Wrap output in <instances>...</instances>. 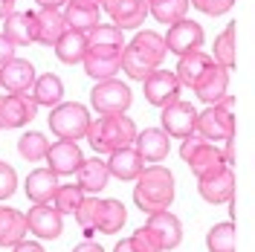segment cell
<instances>
[{
    "label": "cell",
    "instance_id": "1",
    "mask_svg": "<svg viewBox=\"0 0 255 252\" xmlns=\"http://www.w3.org/2000/svg\"><path fill=\"white\" fill-rule=\"evenodd\" d=\"M174 200V174L162 165H148L139 171L136 186H133V203L139 206V212L154 215L168 209Z\"/></svg>",
    "mask_w": 255,
    "mask_h": 252
},
{
    "label": "cell",
    "instance_id": "2",
    "mask_svg": "<svg viewBox=\"0 0 255 252\" xmlns=\"http://www.w3.org/2000/svg\"><path fill=\"white\" fill-rule=\"evenodd\" d=\"M87 142L93 145L96 154H113V151H119V148H128L133 136H136V125H133V119L125 116V113H116V116H102V119H96L90 122L87 127Z\"/></svg>",
    "mask_w": 255,
    "mask_h": 252
},
{
    "label": "cell",
    "instance_id": "3",
    "mask_svg": "<svg viewBox=\"0 0 255 252\" xmlns=\"http://www.w3.org/2000/svg\"><path fill=\"white\" fill-rule=\"evenodd\" d=\"M194 133H200L209 142L235 136V99L232 96H221L215 105H209L203 113H197Z\"/></svg>",
    "mask_w": 255,
    "mask_h": 252
},
{
    "label": "cell",
    "instance_id": "4",
    "mask_svg": "<svg viewBox=\"0 0 255 252\" xmlns=\"http://www.w3.org/2000/svg\"><path fill=\"white\" fill-rule=\"evenodd\" d=\"M180 157L183 162L191 168V174L200 180V177H209V174L221 171L223 165V151L215 145V142L203 139L200 133H189L183 139V148H180Z\"/></svg>",
    "mask_w": 255,
    "mask_h": 252
},
{
    "label": "cell",
    "instance_id": "5",
    "mask_svg": "<svg viewBox=\"0 0 255 252\" xmlns=\"http://www.w3.org/2000/svg\"><path fill=\"white\" fill-rule=\"evenodd\" d=\"M87 127H90V113H87V108L79 105V102L55 105V111L49 113V130H52L58 139H67V142L84 139Z\"/></svg>",
    "mask_w": 255,
    "mask_h": 252
},
{
    "label": "cell",
    "instance_id": "6",
    "mask_svg": "<svg viewBox=\"0 0 255 252\" xmlns=\"http://www.w3.org/2000/svg\"><path fill=\"white\" fill-rule=\"evenodd\" d=\"M90 105L96 113L102 116H116V113H125L130 108V87L122 84L116 79L108 81H96L93 93H90Z\"/></svg>",
    "mask_w": 255,
    "mask_h": 252
},
{
    "label": "cell",
    "instance_id": "7",
    "mask_svg": "<svg viewBox=\"0 0 255 252\" xmlns=\"http://www.w3.org/2000/svg\"><path fill=\"white\" fill-rule=\"evenodd\" d=\"M142 229L148 232V238L154 241V247L159 252L174 250V247H180V241H183V223L177 221V215H171L168 209L148 215V223H145Z\"/></svg>",
    "mask_w": 255,
    "mask_h": 252
},
{
    "label": "cell",
    "instance_id": "8",
    "mask_svg": "<svg viewBox=\"0 0 255 252\" xmlns=\"http://www.w3.org/2000/svg\"><path fill=\"white\" fill-rule=\"evenodd\" d=\"M145 84V99H148V105H154V108H165V105H171L180 99V81H177L174 73H168V70H151L148 76L142 79Z\"/></svg>",
    "mask_w": 255,
    "mask_h": 252
},
{
    "label": "cell",
    "instance_id": "9",
    "mask_svg": "<svg viewBox=\"0 0 255 252\" xmlns=\"http://www.w3.org/2000/svg\"><path fill=\"white\" fill-rule=\"evenodd\" d=\"M203 38H206V35H203V26H200V23L180 17V20L171 23L168 32H165V49L174 52V55H186V52H194V49L203 47Z\"/></svg>",
    "mask_w": 255,
    "mask_h": 252
},
{
    "label": "cell",
    "instance_id": "10",
    "mask_svg": "<svg viewBox=\"0 0 255 252\" xmlns=\"http://www.w3.org/2000/svg\"><path fill=\"white\" fill-rule=\"evenodd\" d=\"M125 49V38L122 29L113 23H99L87 32V55H99V58H119Z\"/></svg>",
    "mask_w": 255,
    "mask_h": 252
},
{
    "label": "cell",
    "instance_id": "11",
    "mask_svg": "<svg viewBox=\"0 0 255 252\" xmlns=\"http://www.w3.org/2000/svg\"><path fill=\"white\" fill-rule=\"evenodd\" d=\"M38 105L32 102V96H20V93H6L0 96V127L3 130H12L20 127L35 119Z\"/></svg>",
    "mask_w": 255,
    "mask_h": 252
},
{
    "label": "cell",
    "instance_id": "12",
    "mask_svg": "<svg viewBox=\"0 0 255 252\" xmlns=\"http://www.w3.org/2000/svg\"><path fill=\"white\" fill-rule=\"evenodd\" d=\"M162 130L174 139H186L189 133H194V119H197V111L191 108L189 102H171L162 108Z\"/></svg>",
    "mask_w": 255,
    "mask_h": 252
},
{
    "label": "cell",
    "instance_id": "13",
    "mask_svg": "<svg viewBox=\"0 0 255 252\" xmlns=\"http://www.w3.org/2000/svg\"><path fill=\"white\" fill-rule=\"evenodd\" d=\"M197 183H200V186H197V189H200V197L212 206L229 203V200L235 197V171H232L229 165H223L221 171L209 174V177H200Z\"/></svg>",
    "mask_w": 255,
    "mask_h": 252
},
{
    "label": "cell",
    "instance_id": "14",
    "mask_svg": "<svg viewBox=\"0 0 255 252\" xmlns=\"http://www.w3.org/2000/svg\"><path fill=\"white\" fill-rule=\"evenodd\" d=\"M102 6L119 29H136L148 15V0H102Z\"/></svg>",
    "mask_w": 255,
    "mask_h": 252
},
{
    "label": "cell",
    "instance_id": "15",
    "mask_svg": "<svg viewBox=\"0 0 255 252\" xmlns=\"http://www.w3.org/2000/svg\"><path fill=\"white\" fill-rule=\"evenodd\" d=\"M26 226L29 232H35L44 241H52V238L61 235V212L52 203H35L26 212Z\"/></svg>",
    "mask_w": 255,
    "mask_h": 252
},
{
    "label": "cell",
    "instance_id": "16",
    "mask_svg": "<svg viewBox=\"0 0 255 252\" xmlns=\"http://www.w3.org/2000/svg\"><path fill=\"white\" fill-rule=\"evenodd\" d=\"M136 58H142L151 70H157L159 64H162V58H165V38L159 35V32H154V29H142V32H136L133 35V41L130 44H125Z\"/></svg>",
    "mask_w": 255,
    "mask_h": 252
},
{
    "label": "cell",
    "instance_id": "17",
    "mask_svg": "<svg viewBox=\"0 0 255 252\" xmlns=\"http://www.w3.org/2000/svg\"><path fill=\"white\" fill-rule=\"evenodd\" d=\"M0 84L9 93L29 96L32 84H35V67L29 61H23V58H12L9 64L0 67Z\"/></svg>",
    "mask_w": 255,
    "mask_h": 252
},
{
    "label": "cell",
    "instance_id": "18",
    "mask_svg": "<svg viewBox=\"0 0 255 252\" xmlns=\"http://www.w3.org/2000/svg\"><path fill=\"white\" fill-rule=\"evenodd\" d=\"M44 159L49 162V171L52 174H76L81 165V151L76 142H67V139H58L55 145H49Z\"/></svg>",
    "mask_w": 255,
    "mask_h": 252
},
{
    "label": "cell",
    "instance_id": "19",
    "mask_svg": "<svg viewBox=\"0 0 255 252\" xmlns=\"http://www.w3.org/2000/svg\"><path fill=\"white\" fill-rule=\"evenodd\" d=\"M32 15H35V41L44 44V47H55L58 38L67 32L64 15L58 9H44V6L38 12H32Z\"/></svg>",
    "mask_w": 255,
    "mask_h": 252
},
{
    "label": "cell",
    "instance_id": "20",
    "mask_svg": "<svg viewBox=\"0 0 255 252\" xmlns=\"http://www.w3.org/2000/svg\"><path fill=\"white\" fill-rule=\"evenodd\" d=\"M212 58H209L206 52H200V49H194V52H186V55H180V64H177V81L183 84V87H197L200 79L206 76L209 70H212Z\"/></svg>",
    "mask_w": 255,
    "mask_h": 252
},
{
    "label": "cell",
    "instance_id": "21",
    "mask_svg": "<svg viewBox=\"0 0 255 252\" xmlns=\"http://www.w3.org/2000/svg\"><path fill=\"white\" fill-rule=\"evenodd\" d=\"M133 145H136V154L145 162H162L168 157V133L157 130V127H145L142 133H136Z\"/></svg>",
    "mask_w": 255,
    "mask_h": 252
},
{
    "label": "cell",
    "instance_id": "22",
    "mask_svg": "<svg viewBox=\"0 0 255 252\" xmlns=\"http://www.w3.org/2000/svg\"><path fill=\"white\" fill-rule=\"evenodd\" d=\"M108 165V174L116 177V180H136L139 171L145 168V159L136 154V148H119V151H113L111 159L105 162Z\"/></svg>",
    "mask_w": 255,
    "mask_h": 252
},
{
    "label": "cell",
    "instance_id": "23",
    "mask_svg": "<svg viewBox=\"0 0 255 252\" xmlns=\"http://www.w3.org/2000/svg\"><path fill=\"white\" fill-rule=\"evenodd\" d=\"M3 35L15 44V47H26L35 41V15L32 12H12L3 17Z\"/></svg>",
    "mask_w": 255,
    "mask_h": 252
},
{
    "label": "cell",
    "instance_id": "24",
    "mask_svg": "<svg viewBox=\"0 0 255 252\" xmlns=\"http://www.w3.org/2000/svg\"><path fill=\"white\" fill-rule=\"evenodd\" d=\"M26 232H29L26 215L9 206H0V247H15L17 241L26 238Z\"/></svg>",
    "mask_w": 255,
    "mask_h": 252
},
{
    "label": "cell",
    "instance_id": "25",
    "mask_svg": "<svg viewBox=\"0 0 255 252\" xmlns=\"http://www.w3.org/2000/svg\"><path fill=\"white\" fill-rule=\"evenodd\" d=\"M226 84H229V73L223 70L221 64H212V70H209L206 76L200 79V84L194 87V93H197V99H200L203 105H215L221 96H226Z\"/></svg>",
    "mask_w": 255,
    "mask_h": 252
},
{
    "label": "cell",
    "instance_id": "26",
    "mask_svg": "<svg viewBox=\"0 0 255 252\" xmlns=\"http://www.w3.org/2000/svg\"><path fill=\"white\" fill-rule=\"evenodd\" d=\"M79 186L81 191H90V194H96V191H102L105 186H108V180H111V174H108V165H105V159H81L79 165Z\"/></svg>",
    "mask_w": 255,
    "mask_h": 252
},
{
    "label": "cell",
    "instance_id": "27",
    "mask_svg": "<svg viewBox=\"0 0 255 252\" xmlns=\"http://www.w3.org/2000/svg\"><path fill=\"white\" fill-rule=\"evenodd\" d=\"M32 102L35 105H44V108H55L61 105V96H64V84L55 73H44V76H35V84H32Z\"/></svg>",
    "mask_w": 255,
    "mask_h": 252
},
{
    "label": "cell",
    "instance_id": "28",
    "mask_svg": "<svg viewBox=\"0 0 255 252\" xmlns=\"http://www.w3.org/2000/svg\"><path fill=\"white\" fill-rule=\"evenodd\" d=\"M55 191H58V174H52L49 168H38L26 177V197L32 203H49Z\"/></svg>",
    "mask_w": 255,
    "mask_h": 252
},
{
    "label": "cell",
    "instance_id": "29",
    "mask_svg": "<svg viewBox=\"0 0 255 252\" xmlns=\"http://www.w3.org/2000/svg\"><path fill=\"white\" fill-rule=\"evenodd\" d=\"M55 55L64 64H81L84 55H87V35L76 29H67L58 38V44H55Z\"/></svg>",
    "mask_w": 255,
    "mask_h": 252
},
{
    "label": "cell",
    "instance_id": "30",
    "mask_svg": "<svg viewBox=\"0 0 255 252\" xmlns=\"http://www.w3.org/2000/svg\"><path fill=\"white\" fill-rule=\"evenodd\" d=\"M128 221V212L119 200H102L99 203V215H96V232L105 235H116Z\"/></svg>",
    "mask_w": 255,
    "mask_h": 252
},
{
    "label": "cell",
    "instance_id": "31",
    "mask_svg": "<svg viewBox=\"0 0 255 252\" xmlns=\"http://www.w3.org/2000/svg\"><path fill=\"white\" fill-rule=\"evenodd\" d=\"M64 20H67V29L76 32H87L99 26V6H79V3H67V12H64Z\"/></svg>",
    "mask_w": 255,
    "mask_h": 252
},
{
    "label": "cell",
    "instance_id": "32",
    "mask_svg": "<svg viewBox=\"0 0 255 252\" xmlns=\"http://www.w3.org/2000/svg\"><path fill=\"white\" fill-rule=\"evenodd\" d=\"M215 64H221L223 70H232L235 67V23H229L226 29L215 38Z\"/></svg>",
    "mask_w": 255,
    "mask_h": 252
},
{
    "label": "cell",
    "instance_id": "33",
    "mask_svg": "<svg viewBox=\"0 0 255 252\" xmlns=\"http://www.w3.org/2000/svg\"><path fill=\"white\" fill-rule=\"evenodd\" d=\"M148 12L157 17L159 23H177L189 12V0H151Z\"/></svg>",
    "mask_w": 255,
    "mask_h": 252
},
{
    "label": "cell",
    "instance_id": "34",
    "mask_svg": "<svg viewBox=\"0 0 255 252\" xmlns=\"http://www.w3.org/2000/svg\"><path fill=\"white\" fill-rule=\"evenodd\" d=\"M47 148H49V139L44 133H38V130H29V133H23V136L17 139V154L23 159H29V162L44 159Z\"/></svg>",
    "mask_w": 255,
    "mask_h": 252
},
{
    "label": "cell",
    "instance_id": "35",
    "mask_svg": "<svg viewBox=\"0 0 255 252\" xmlns=\"http://www.w3.org/2000/svg\"><path fill=\"white\" fill-rule=\"evenodd\" d=\"M84 73L96 81H108L113 79L122 67H119V58H99V55H84Z\"/></svg>",
    "mask_w": 255,
    "mask_h": 252
},
{
    "label": "cell",
    "instance_id": "36",
    "mask_svg": "<svg viewBox=\"0 0 255 252\" xmlns=\"http://www.w3.org/2000/svg\"><path fill=\"white\" fill-rule=\"evenodd\" d=\"M209 252H235V226L232 223H218L206 235Z\"/></svg>",
    "mask_w": 255,
    "mask_h": 252
},
{
    "label": "cell",
    "instance_id": "37",
    "mask_svg": "<svg viewBox=\"0 0 255 252\" xmlns=\"http://www.w3.org/2000/svg\"><path fill=\"white\" fill-rule=\"evenodd\" d=\"M81 200H84V191H81L79 186H58V191L52 194L49 203L55 206L61 215H73V212L79 209Z\"/></svg>",
    "mask_w": 255,
    "mask_h": 252
},
{
    "label": "cell",
    "instance_id": "38",
    "mask_svg": "<svg viewBox=\"0 0 255 252\" xmlns=\"http://www.w3.org/2000/svg\"><path fill=\"white\" fill-rule=\"evenodd\" d=\"M99 203H102L99 197H84V200L79 203V209L73 212V215H76V221H79V226L84 229V235H87V238L96 232V215H99Z\"/></svg>",
    "mask_w": 255,
    "mask_h": 252
},
{
    "label": "cell",
    "instance_id": "39",
    "mask_svg": "<svg viewBox=\"0 0 255 252\" xmlns=\"http://www.w3.org/2000/svg\"><path fill=\"white\" fill-rule=\"evenodd\" d=\"M194 9H200L203 15H212V17H218V15H226L232 6H235V0H189Z\"/></svg>",
    "mask_w": 255,
    "mask_h": 252
},
{
    "label": "cell",
    "instance_id": "40",
    "mask_svg": "<svg viewBox=\"0 0 255 252\" xmlns=\"http://www.w3.org/2000/svg\"><path fill=\"white\" fill-rule=\"evenodd\" d=\"M17 189V174L12 165H6V162H0V200H9Z\"/></svg>",
    "mask_w": 255,
    "mask_h": 252
},
{
    "label": "cell",
    "instance_id": "41",
    "mask_svg": "<svg viewBox=\"0 0 255 252\" xmlns=\"http://www.w3.org/2000/svg\"><path fill=\"white\" fill-rule=\"evenodd\" d=\"M130 241H133V247H136L139 252H159L157 247H154V241L148 238V232H145V229H136V232L130 235Z\"/></svg>",
    "mask_w": 255,
    "mask_h": 252
},
{
    "label": "cell",
    "instance_id": "42",
    "mask_svg": "<svg viewBox=\"0 0 255 252\" xmlns=\"http://www.w3.org/2000/svg\"><path fill=\"white\" fill-rule=\"evenodd\" d=\"M12 58H15V44L0 32V67H3V64H9Z\"/></svg>",
    "mask_w": 255,
    "mask_h": 252
},
{
    "label": "cell",
    "instance_id": "43",
    "mask_svg": "<svg viewBox=\"0 0 255 252\" xmlns=\"http://www.w3.org/2000/svg\"><path fill=\"white\" fill-rule=\"evenodd\" d=\"M12 252H44V247L35 244V241H17L15 247H12Z\"/></svg>",
    "mask_w": 255,
    "mask_h": 252
},
{
    "label": "cell",
    "instance_id": "44",
    "mask_svg": "<svg viewBox=\"0 0 255 252\" xmlns=\"http://www.w3.org/2000/svg\"><path fill=\"white\" fill-rule=\"evenodd\" d=\"M73 252H105V250H102L99 244H93V241H84V244H79Z\"/></svg>",
    "mask_w": 255,
    "mask_h": 252
},
{
    "label": "cell",
    "instance_id": "45",
    "mask_svg": "<svg viewBox=\"0 0 255 252\" xmlns=\"http://www.w3.org/2000/svg\"><path fill=\"white\" fill-rule=\"evenodd\" d=\"M113 252H139V250L133 247V241H130V238H125V241H119V244H116V250H113Z\"/></svg>",
    "mask_w": 255,
    "mask_h": 252
},
{
    "label": "cell",
    "instance_id": "46",
    "mask_svg": "<svg viewBox=\"0 0 255 252\" xmlns=\"http://www.w3.org/2000/svg\"><path fill=\"white\" fill-rule=\"evenodd\" d=\"M15 12V0H0V17L12 15Z\"/></svg>",
    "mask_w": 255,
    "mask_h": 252
},
{
    "label": "cell",
    "instance_id": "47",
    "mask_svg": "<svg viewBox=\"0 0 255 252\" xmlns=\"http://www.w3.org/2000/svg\"><path fill=\"white\" fill-rule=\"evenodd\" d=\"M38 6H44V9H58V6H64L67 0H35Z\"/></svg>",
    "mask_w": 255,
    "mask_h": 252
},
{
    "label": "cell",
    "instance_id": "48",
    "mask_svg": "<svg viewBox=\"0 0 255 252\" xmlns=\"http://www.w3.org/2000/svg\"><path fill=\"white\" fill-rule=\"evenodd\" d=\"M67 3H79V6H102V0H67Z\"/></svg>",
    "mask_w": 255,
    "mask_h": 252
},
{
    "label": "cell",
    "instance_id": "49",
    "mask_svg": "<svg viewBox=\"0 0 255 252\" xmlns=\"http://www.w3.org/2000/svg\"><path fill=\"white\" fill-rule=\"evenodd\" d=\"M148 3H151V0H148Z\"/></svg>",
    "mask_w": 255,
    "mask_h": 252
}]
</instances>
